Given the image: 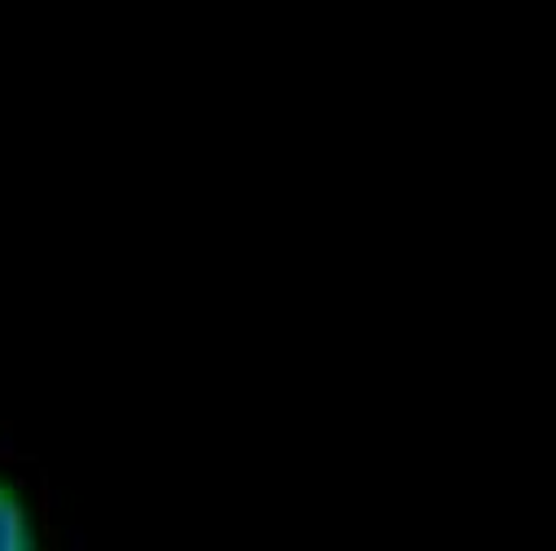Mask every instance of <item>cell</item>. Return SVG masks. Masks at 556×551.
I'll return each instance as SVG.
<instances>
[{"label":"cell","instance_id":"cell-1","mask_svg":"<svg viewBox=\"0 0 556 551\" xmlns=\"http://www.w3.org/2000/svg\"><path fill=\"white\" fill-rule=\"evenodd\" d=\"M0 551H36L27 512L10 486H0Z\"/></svg>","mask_w":556,"mask_h":551}]
</instances>
